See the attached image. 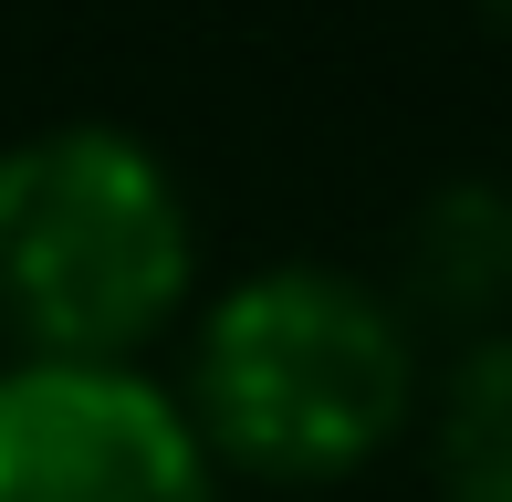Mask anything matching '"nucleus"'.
<instances>
[{"label": "nucleus", "instance_id": "5", "mask_svg": "<svg viewBox=\"0 0 512 502\" xmlns=\"http://www.w3.org/2000/svg\"><path fill=\"white\" fill-rule=\"evenodd\" d=\"M429 471L450 502H512V325L460 335L429 398Z\"/></svg>", "mask_w": 512, "mask_h": 502}, {"label": "nucleus", "instance_id": "1", "mask_svg": "<svg viewBox=\"0 0 512 502\" xmlns=\"http://www.w3.org/2000/svg\"><path fill=\"white\" fill-rule=\"evenodd\" d=\"M189 419L230 482L324 492L418 429V314L345 262H262L189 335Z\"/></svg>", "mask_w": 512, "mask_h": 502}, {"label": "nucleus", "instance_id": "4", "mask_svg": "<svg viewBox=\"0 0 512 502\" xmlns=\"http://www.w3.org/2000/svg\"><path fill=\"white\" fill-rule=\"evenodd\" d=\"M398 304L408 314H439V325H502L512 304V189L502 178H450L408 210V241H398Z\"/></svg>", "mask_w": 512, "mask_h": 502}, {"label": "nucleus", "instance_id": "6", "mask_svg": "<svg viewBox=\"0 0 512 502\" xmlns=\"http://www.w3.org/2000/svg\"><path fill=\"white\" fill-rule=\"evenodd\" d=\"M471 11H481V21H502V32H512V0H471Z\"/></svg>", "mask_w": 512, "mask_h": 502}, {"label": "nucleus", "instance_id": "3", "mask_svg": "<svg viewBox=\"0 0 512 502\" xmlns=\"http://www.w3.org/2000/svg\"><path fill=\"white\" fill-rule=\"evenodd\" d=\"M189 398L147 356H11L0 367V502H220Z\"/></svg>", "mask_w": 512, "mask_h": 502}, {"label": "nucleus", "instance_id": "2", "mask_svg": "<svg viewBox=\"0 0 512 502\" xmlns=\"http://www.w3.org/2000/svg\"><path fill=\"white\" fill-rule=\"evenodd\" d=\"M199 293V220L136 126L63 116L0 147V325L21 356H147Z\"/></svg>", "mask_w": 512, "mask_h": 502}]
</instances>
